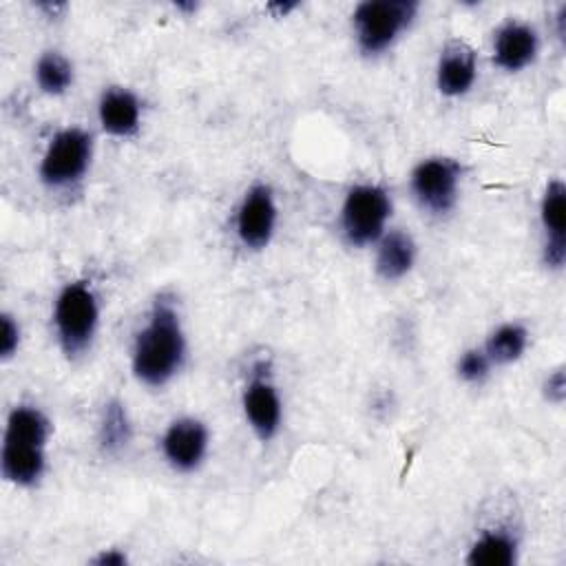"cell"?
Segmentation results:
<instances>
[{
    "instance_id": "cell-10",
    "label": "cell",
    "mask_w": 566,
    "mask_h": 566,
    "mask_svg": "<svg viewBox=\"0 0 566 566\" xmlns=\"http://www.w3.org/2000/svg\"><path fill=\"white\" fill-rule=\"evenodd\" d=\"M243 411L261 440L276 436L281 427V398L265 376H254L243 391Z\"/></svg>"
},
{
    "instance_id": "cell-1",
    "label": "cell",
    "mask_w": 566,
    "mask_h": 566,
    "mask_svg": "<svg viewBox=\"0 0 566 566\" xmlns=\"http://www.w3.org/2000/svg\"><path fill=\"white\" fill-rule=\"evenodd\" d=\"M186 354L179 314L168 298H157L146 325L135 338L133 371L148 387L166 385L181 367Z\"/></svg>"
},
{
    "instance_id": "cell-4",
    "label": "cell",
    "mask_w": 566,
    "mask_h": 566,
    "mask_svg": "<svg viewBox=\"0 0 566 566\" xmlns=\"http://www.w3.org/2000/svg\"><path fill=\"white\" fill-rule=\"evenodd\" d=\"M97 298L86 283H69L60 292L53 323L64 354L77 356L88 347L97 327Z\"/></svg>"
},
{
    "instance_id": "cell-6",
    "label": "cell",
    "mask_w": 566,
    "mask_h": 566,
    "mask_svg": "<svg viewBox=\"0 0 566 566\" xmlns=\"http://www.w3.org/2000/svg\"><path fill=\"white\" fill-rule=\"evenodd\" d=\"M93 142L80 128L60 130L40 161V177L51 188H64L80 181L91 164Z\"/></svg>"
},
{
    "instance_id": "cell-18",
    "label": "cell",
    "mask_w": 566,
    "mask_h": 566,
    "mask_svg": "<svg viewBox=\"0 0 566 566\" xmlns=\"http://www.w3.org/2000/svg\"><path fill=\"white\" fill-rule=\"evenodd\" d=\"M526 343H528L526 329L520 323H506V325H500L489 336L484 352H486L491 363L506 365V363L517 360L524 354Z\"/></svg>"
},
{
    "instance_id": "cell-19",
    "label": "cell",
    "mask_w": 566,
    "mask_h": 566,
    "mask_svg": "<svg viewBox=\"0 0 566 566\" xmlns=\"http://www.w3.org/2000/svg\"><path fill=\"white\" fill-rule=\"evenodd\" d=\"M35 80L44 93L60 95L73 84V66L64 55L49 51L35 64Z\"/></svg>"
},
{
    "instance_id": "cell-14",
    "label": "cell",
    "mask_w": 566,
    "mask_h": 566,
    "mask_svg": "<svg viewBox=\"0 0 566 566\" xmlns=\"http://www.w3.org/2000/svg\"><path fill=\"white\" fill-rule=\"evenodd\" d=\"M97 115L102 128L115 137H128L139 128V102L126 88L104 91Z\"/></svg>"
},
{
    "instance_id": "cell-8",
    "label": "cell",
    "mask_w": 566,
    "mask_h": 566,
    "mask_svg": "<svg viewBox=\"0 0 566 566\" xmlns=\"http://www.w3.org/2000/svg\"><path fill=\"white\" fill-rule=\"evenodd\" d=\"M276 223V206L270 186H252L237 210V234L245 248L261 250L270 243Z\"/></svg>"
},
{
    "instance_id": "cell-2",
    "label": "cell",
    "mask_w": 566,
    "mask_h": 566,
    "mask_svg": "<svg viewBox=\"0 0 566 566\" xmlns=\"http://www.w3.org/2000/svg\"><path fill=\"white\" fill-rule=\"evenodd\" d=\"M46 438V416L35 407L18 405L7 418L4 442L0 453L2 475L18 486L35 484L44 473Z\"/></svg>"
},
{
    "instance_id": "cell-22",
    "label": "cell",
    "mask_w": 566,
    "mask_h": 566,
    "mask_svg": "<svg viewBox=\"0 0 566 566\" xmlns=\"http://www.w3.org/2000/svg\"><path fill=\"white\" fill-rule=\"evenodd\" d=\"M544 394L551 402L555 405H562L564 402V396H566V378H564V369H557L553 371L546 382H544Z\"/></svg>"
},
{
    "instance_id": "cell-12",
    "label": "cell",
    "mask_w": 566,
    "mask_h": 566,
    "mask_svg": "<svg viewBox=\"0 0 566 566\" xmlns=\"http://www.w3.org/2000/svg\"><path fill=\"white\" fill-rule=\"evenodd\" d=\"M475 53L469 44L460 42V40H451L438 62V88L440 93L449 95V97H458L464 95L473 82H475Z\"/></svg>"
},
{
    "instance_id": "cell-13",
    "label": "cell",
    "mask_w": 566,
    "mask_h": 566,
    "mask_svg": "<svg viewBox=\"0 0 566 566\" xmlns=\"http://www.w3.org/2000/svg\"><path fill=\"white\" fill-rule=\"evenodd\" d=\"M537 55V33L522 22H506L493 40V60L504 71H520Z\"/></svg>"
},
{
    "instance_id": "cell-5",
    "label": "cell",
    "mask_w": 566,
    "mask_h": 566,
    "mask_svg": "<svg viewBox=\"0 0 566 566\" xmlns=\"http://www.w3.org/2000/svg\"><path fill=\"white\" fill-rule=\"evenodd\" d=\"M391 201L380 186H356L347 192L340 210V228L352 245H369L382 237Z\"/></svg>"
},
{
    "instance_id": "cell-9",
    "label": "cell",
    "mask_w": 566,
    "mask_h": 566,
    "mask_svg": "<svg viewBox=\"0 0 566 566\" xmlns=\"http://www.w3.org/2000/svg\"><path fill=\"white\" fill-rule=\"evenodd\" d=\"M164 458L177 471H192L201 464L208 451V431L203 422L195 418L175 420L161 438Z\"/></svg>"
},
{
    "instance_id": "cell-16",
    "label": "cell",
    "mask_w": 566,
    "mask_h": 566,
    "mask_svg": "<svg viewBox=\"0 0 566 566\" xmlns=\"http://www.w3.org/2000/svg\"><path fill=\"white\" fill-rule=\"evenodd\" d=\"M517 562V539L506 531L482 533L469 548L471 566H511Z\"/></svg>"
},
{
    "instance_id": "cell-20",
    "label": "cell",
    "mask_w": 566,
    "mask_h": 566,
    "mask_svg": "<svg viewBox=\"0 0 566 566\" xmlns=\"http://www.w3.org/2000/svg\"><path fill=\"white\" fill-rule=\"evenodd\" d=\"M489 367H491V360L482 349H469L458 360V374L467 382H482L489 374Z\"/></svg>"
},
{
    "instance_id": "cell-17",
    "label": "cell",
    "mask_w": 566,
    "mask_h": 566,
    "mask_svg": "<svg viewBox=\"0 0 566 566\" xmlns=\"http://www.w3.org/2000/svg\"><path fill=\"white\" fill-rule=\"evenodd\" d=\"M133 438V427L126 407L119 400H108L99 420V444L106 453H119L128 447Z\"/></svg>"
},
{
    "instance_id": "cell-7",
    "label": "cell",
    "mask_w": 566,
    "mask_h": 566,
    "mask_svg": "<svg viewBox=\"0 0 566 566\" xmlns=\"http://www.w3.org/2000/svg\"><path fill=\"white\" fill-rule=\"evenodd\" d=\"M460 184V166L447 157L420 161L411 172V190L422 208L444 214L455 206Z\"/></svg>"
},
{
    "instance_id": "cell-24",
    "label": "cell",
    "mask_w": 566,
    "mask_h": 566,
    "mask_svg": "<svg viewBox=\"0 0 566 566\" xmlns=\"http://www.w3.org/2000/svg\"><path fill=\"white\" fill-rule=\"evenodd\" d=\"M296 4L294 2H290V4H281V2H272L268 9L270 11H276V18H281V15H285L287 11H292Z\"/></svg>"
},
{
    "instance_id": "cell-23",
    "label": "cell",
    "mask_w": 566,
    "mask_h": 566,
    "mask_svg": "<svg viewBox=\"0 0 566 566\" xmlns=\"http://www.w3.org/2000/svg\"><path fill=\"white\" fill-rule=\"evenodd\" d=\"M126 562H128V557H126L119 548L102 551V553L93 559V564H97V566H124Z\"/></svg>"
},
{
    "instance_id": "cell-3",
    "label": "cell",
    "mask_w": 566,
    "mask_h": 566,
    "mask_svg": "<svg viewBox=\"0 0 566 566\" xmlns=\"http://www.w3.org/2000/svg\"><path fill=\"white\" fill-rule=\"evenodd\" d=\"M418 11L413 0H369L354 11L356 40L363 53L376 55L389 49L396 38L409 27Z\"/></svg>"
},
{
    "instance_id": "cell-21",
    "label": "cell",
    "mask_w": 566,
    "mask_h": 566,
    "mask_svg": "<svg viewBox=\"0 0 566 566\" xmlns=\"http://www.w3.org/2000/svg\"><path fill=\"white\" fill-rule=\"evenodd\" d=\"M18 345H20V327L9 314H2V325H0V354H2V358H11L18 349Z\"/></svg>"
},
{
    "instance_id": "cell-11",
    "label": "cell",
    "mask_w": 566,
    "mask_h": 566,
    "mask_svg": "<svg viewBox=\"0 0 566 566\" xmlns=\"http://www.w3.org/2000/svg\"><path fill=\"white\" fill-rule=\"evenodd\" d=\"M542 226L546 230L544 261L548 268H562L566 261V188L562 181H551L542 197Z\"/></svg>"
},
{
    "instance_id": "cell-15",
    "label": "cell",
    "mask_w": 566,
    "mask_h": 566,
    "mask_svg": "<svg viewBox=\"0 0 566 566\" xmlns=\"http://www.w3.org/2000/svg\"><path fill=\"white\" fill-rule=\"evenodd\" d=\"M413 256H416V248L411 237L394 230L380 239V245L376 252V270L387 281L402 279L411 270Z\"/></svg>"
}]
</instances>
